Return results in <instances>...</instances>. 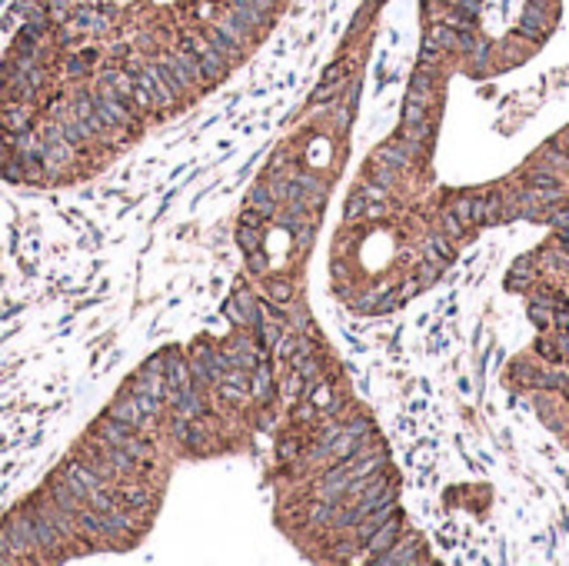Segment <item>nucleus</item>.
<instances>
[{
  "label": "nucleus",
  "instance_id": "1",
  "mask_svg": "<svg viewBox=\"0 0 569 566\" xmlns=\"http://www.w3.org/2000/svg\"><path fill=\"white\" fill-rule=\"evenodd\" d=\"M184 47L197 57L203 80H220V77L227 74V57L220 54L210 40H203V37H197V33H184Z\"/></svg>",
  "mask_w": 569,
  "mask_h": 566
},
{
  "label": "nucleus",
  "instance_id": "2",
  "mask_svg": "<svg viewBox=\"0 0 569 566\" xmlns=\"http://www.w3.org/2000/svg\"><path fill=\"white\" fill-rule=\"evenodd\" d=\"M137 84L150 90L154 104H160V107H174L176 94H174V87H170V84L164 80V74H160V67H157V64H147V67H143V74L137 77Z\"/></svg>",
  "mask_w": 569,
  "mask_h": 566
},
{
  "label": "nucleus",
  "instance_id": "3",
  "mask_svg": "<svg viewBox=\"0 0 569 566\" xmlns=\"http://www.w3.org/2000/svg\"><path fill=\"white\" fill-rule=\"evenodd\" d=\"M4 526H7V536H11V546L17 550V556H23L27 550H37V536H33V520L30 516L13 513Z\"/></svg>",
  "mask_w": 569,
  "mask_h": 566
},
{
  "label": "nucleus",
  "instance_id": "4",
  "mask_svg": "<svg viewBox=\"0 0 569 566\" xmlns=\"http://www.w3.org/2000/svg\"><path fill=\"white\" fill-rule=\"evenodd\" d=\"M64 479L70 483V490L77 493V496H84V500H87V493H94V490L103 487V477L94 473L90 467H84V463H70V467L64 470Z\"/></svg>",
  "mask_w": 569,
  "mask_h": 566
},
{
  "label": "nucleus",
  "instance_id": "5",
  "mask_svg": "<svg viewBox=\"0 0 569 566\" xmlns=\"http://www.w3.org/2000/svg\"><path fill=\"white\" fill-rule=\"evenodd\" d=\"M107 416H113V420H120V423H127L130 430H140L143 426V410L137 406V396H133V390L130 393H123V396H117V400L110 403L107 406Z\"/></svg>",
  "mask_w": 569,
  "mask_h": 566
},
{
  "label": "nucleus",
  "instance_id": "6",
  "mask_svg": "<svg viewBox=\"0 0 569 566\" xmlns=\"http://www.w3.org/2000/svg\"><path fill=\"white\" fill-rule=\"evenodd\" d=\"M227 316H230L233 323H240V327L257 323V304H253L250 290H237V294L227 300Z\"/></svg>",
  "mask_w": 569,
  "mask_h": 566
},
{
  "label": "nucleus",
  "instance_id": "7",
  "mask_svg": "<svg viewBox=\"0 0 569 566\" xmlns=\"http://www.w3.org/2000/svg\"><path fill=\"white\" fill-rule=\"evenodd\" d=\"M546 23H549L546 7H543L539 0H533V4L526 7L523 21H519V33H523V37H533V40H539V37L546 33Z\"/></svg>",
  "mask_w": 569,
  "mask_h": 566
},
{
  "label": "nucleus",
  "instance_id": "8",
  "mask_svg": "<svg viewBox=\"0 0 569 566\" xmlns=\"http://www.w3.org/2000/svg\"><path fill=\"white\" fill-rule=\"evenodd\" d=\"M453 217L460 220L463 227H470V223H483V210H486V196H460L456 204H453Z\"/></svg>",
  "mask_w": 569,
  "mask_h": 566
},
{
  "label": "nucleus",
  "instance_id": "9",
  "mask_svg": "<svg viewBox=\"0 0 569 566\" xmlns=\"http://www.w3.org/2000/svg\"><path fill=\"white\" fill-rule=\"evenodd\" d=\"M33 536H37V550H60V526L54 516H33Z\"/></svg>",
  "mask_w": 569,
  "mask_h": 566
},
{
  "label": "nucleus",
  "instance_id": "10",
  "mask_svg": "<svg viewBox=\"0 0 569 566\" xmlns=\"http://www.w3.org/2000/svg\"><path fill=\"white\" fill-rule=\"evenodd\" d=\"M396 536H400V520H396V516H390V520H383V526H380V530H376V533L366 540L373 560H376L380 553H386V550L396 543Z\"/></svg>",
  "mask_w": 569,
  "mask_h": 566
},
{
  "label": "nucleus",
  "instance_id": "11",
  "mask_svg": "<svg viewBox=\"0 0 569 566\" xmlns=\"http://www.w3.org/2000/svg\"><path fill=\"white\" fill-rule=\"evenodd\" d=\"M97 436L100 440H107L110 447H123V443L133 436V430L127 423H120V420H113V416L103 414V420H97Z\"/></svg>",
  "mask_w": 569,
  "mask_h": 566
},
{
  "label": "nucleus",
  "instance_id": "12",
  "mask_svg": "<svg viewBox=\"0 0 569 566\" xmlns=\"http://www.w3.org/2000/svg\"><path fill=\"white\" fill-rule=\"evenodd\" d=\"M217 30L223 33L227 40H233L237 47L247 44V40L253 37V27H250V23H243L237 13H230V17H220V21H217Z\"/></svg>",
  "mask_w": 569,
  "mask_h": 566
},
{
  "label": "nucleus",
  "instance_id": "13",
  "mask_svg": "<svg viewBox=\"0 0 569 566\" xmlns=\"http://www.w3.org/2000/svg\"><path fill=\"white\" fill-rule=\"evenodd\" d=\"M117 503H120L123 510H140V513H154V496L147 490H137V487H127V490H120V496H117Z\"/></svg>",
  "mask_w": 569,
  "mask_h": 566
},
{
  "label": "nucleus",
  "instance_id": "14",
  "mask_svg": "<svg viewBox=\"0 0 569 566\" xmlns=\"http://www.w3.org/2000/svg\"><path fill=\"white\" fill-rule=\"evenodd\" d=\"M247 204H250L257 213H263L266 220H274V213H276V196L270 194V187H266V184L253 187L250 196H247Z\"/></svg>",
  "mask_w": 569,
  "mask_h": 566
},
{
  "label": "nucleus",
  "instance_id": "15",
  "mask_svg": "<svg viewBox=\"0 0 569 566\" xmlns=\"http://www.w3.org/2000/svg\"><path fill=\"white\" fill-rule=\"evenodd\" d=\"M60 133H64L67 143H90V140H97V133L90 131V127L80 117L64 120V123H60Z\"/></svg>",
  "mask_w": 569,
  "mask_h": 566
},
{
  "label": "nucleus",
  "instance_id": "16",
  "mask_svg": "<svg viewBox=\"0 0 569 566\" xmlns=\"http://www.w3.org/2000/svg\"><path fill=\"white\" fill-rule=\"evenodd\" d=\"M410 100H416V104H427L433 100V77L427 74V70H419V74L413 77V84H410Z\"/></svg>",
  "mask_w": 569,
  "mask_h": 566
},
{
  "label": "nucleus",
  "instance_id": "17",
  "mask_svg": "<svg viewBox=\"0 0 569 566\" xmlns=\"http://www.w3.org/2000/svg\"><path fill=\"white\" fill-rule=\"evenodd\" d=\"M270 367L266 363H257L253 367V380H250V393L257 400H270Z\"/></svg>",
  "mask_w": 569,
  "mask_h": 566
},
{
  "label": "nucleus",
  "instance_id": "18",
  "mask_svg": "<svg viewBox=\"0 0 569 566\" xmlns=\"http://www.w3.org/2000/svg\"><path fill=\"white\" fill-rule=\"evenodd\" d=\"M117 97H133V87H137V80H133V74H127V70H113V74L103 80Z\"/></svg>",
  "mask_w": 569,
  "mask_h": 566
},
{
  "label": "nucleus",
  "instance_id": "19",
  "mask_svg": "<svg viewBox=\"0 0 569 566\" xmlns=\"http://www.w3.org/2000/svg\"><path fill=\"white\" fill-rule=\"evenodd\" d=\"M4 123L11 127V131H27V123H30V104H13V107L4 110Z\"/></svg>",
  "mask_w": 569,
  "mask_h": 566
},
{
  "label": "nucleus",
  "instance_id": "20",
  "mask_svg": "<svg viewBox=\"0 0 569 566\" xmlns=\"http://www.w3.org/2000/svg\"><path fill=\"white\" fill-rule=\"evenodd\" d=\"M220 400L227 403V406H240L243 400H247V387H240V383H227V380H220Z\"/></svg>",
  "mask_w": 569,
  "mask_h": 566
},
{
  "label": "nucleus",
  "instance_id": "21",
  "mask_svg": "<svg viewBox=\"0 0 569 566\" xmlns=\"http://www.w3.org/2000/svg\"><path fill=\"white\" fill-rule=\"evenodd\" d=\"M237 243H240V250H243V253L260 250V230H257V227H247V223H240V230H237Z\"/></svg>",
  "mask_w": 569,
  "mask_h": 566
},
{
  "label": "nucleus",
  "instance_id": "22",
  "mask_svg": "<svg viewBox=\"0 0 569 566\" xmlns=\"http://www.w3.org/2000/svg\"><path fill=\"white\" fill-rule=\"evenodd\" d=\"M427 250H429V260H449L453 250H449V240L439 237V233H429L427 237Z\"/></svg>",
  "mask_w": 569,
  "mask_h": 566
},
{
  "label": "nucleus",
  "instance_id": "23",
  "mask_svg": "<svg viewBox=\"0 0 569 566\" xmlns=\"http://www.w3.org/2000/svg\"><path fill=\"white\" fill-rule=\"evenodd\" d=\"M266 290H270V300H276V304H286V300H293V283L283 280V277H274V280L266 283Z\"/></svg>",
  "mask_w": 569,
  "mask_h": 566
},
{
  "label": "nucleus",
  "instance_id": "24",
  "mask_svg": "<svg viewBox=\"0 0 569 566\" xmlns=\"http://www.w3.org/2000/svg\"><path fill=\"white\" fill-rule=\"evenodd\" d=\"M123 450H127L137 463H150V460H154V447H150V443H143V440H137V436H130V440L123 443Z\"/></svg>",
  "mask_w": 569,
  "mask_h": 566
},
{
  "label": "nucleus",
  "instance_id": "25",
  "mask_svg": "<svg viewBox=\"0 0 569 566\" xmlns=\"http://www.w3.org/2000/svg\"><path fill=\"white\" fill-rule=\"evenodd\" d=\"M133 396H137V406H140V410H143V416H154V414H160V406H164V400H160V396H154V393L133 390Z\"/></svg>",
  "mask_w": 569,
  "mask_h": 566
},
{
  "label": "nucleus",
  "instance_id": "26",
  "mask_svg": "<svg viewBox=\"0 0 569 566\" xmlns=\"http://www.w3.org/2000/svg\"><path fill=\"white\" fill-rule=\"evenodd\" d=\"M427 120V104H416V100H410L403 110V127H413V123H423Z\"/></svg>",
  "mask_w": 569,
  "mask_h": 566
},
{
  "label": "nucleus",
  "instance_id": "27",
  "mask_svg": "<svg viewBox=\"0 0 569 566\" xmlns=\"http://www.w3.org/2000/svg\"><path fill=\"white\" fill-rule=\"evenodd\" d=\"M337 506H329V500L327 503H317V506H310V523H333L337 520Z\"/></svg>",
  "mask_w": 569,
  "mask_h": 566
},
{
  "label": "nucleus",
  "instance_id": "28",
  "mask_svg": "<svg viewBox=\"0 0 569 566\" xmlns=\"http://www.w3.org/2000/svg\"><path fill=\"white\" fill-rule=\"evenodd\" d=\"M90 64H94V54H84V57H70V64H67V74H74V77H77V74H84V70H87Z\"/></svg>",
  "mask_w": 569,
  "mask_h": 566
},
{
  "label": "nucleus",
  "instance_id": "29",
  "mask_svg": "<svg viewBox=\"0 0 569 566\" xmlns=\"http://www.w3.org/2000/svg\"><path fill=\"white\" fill-rule=\"evenodd\" d=\"M443 227H446V237H460L463 230H466L460 220L453 217V210H449V213H443Z\"/></svg>",
  "mask_w": 569,
  "mask_h": 566
},
{
  "label": "nucleus",
  "instance_id": "30",
  "mask_svg": "<svg viewBox=\"0 0 569 566\" xmlns=\"http://www.w3.org/2000/svg\"><path fill=\"white\" fill-rule=\"evenodd\" d=\"M247 257H250V273L263 277V273H266V260H263V253H260V250H253V253H247Z\"/></svg>",
  "mask_w": 569,
  "mask_h": 566
},
{
  "label": "nucleus",
  "instance_id": "31",
  "mask_svg": "<svg viewBox=\"0 0 569 566\" xmlns=\"http://www.w3.org/2000/svg\"><path fill=\"white\" fill-rule=\"evenodd\" d=\"M263 220H266V217H263V213H257L253 207H247V210L240 213V223H247V227H260Z\"/></svg>",
  "mask_w": 569,
  "mask_h": 566
},
{
  "label": "nucleus",
  "instance_id": "32",
  "mask_svg": "<svg viewBox=\"0 0 569 566\" xmlns=\"http://www.w3.org/2000/svg\"><path fill=\"white\" fill-rule=\"evenodd\" d=\"M549 223H553L556 230H569V210H559V213H553V217H549Z\"/></svg>",
  "mask_w": 569,
  "mask_h": 566
},
{
  "label": "nucleus",
  "instance_id": "33",
  "mask_svg": "<svg viewBox=\"0 0 569 566\" xmlns=\"http://www.w3.org/2000/svg\"><path fill=\"white\" fill-rule=\"evenodd\" d=\"M280 340V327L276 323H263V343H276Z\"/></svg>",
  "mask_w": 569,
  "mask_h": 566
},
{
  "label": "nucleus",
  "instance_id": "34",
  "mask_svg": "<svg viewBox=\"0 0 569 566\" xmlns=\"http://www.w3.org/2000/svg\"><path fill=\"white\" fill-rule=\"evenodd\" d=\"M47 7H50V13L60 21V17H64V11L70 7V0H47Z\"/></svg>",
  "mask_w": 569,
  "mask_h": 566
},
{
  "label": "nucleus",
  "instance_id": "35",
  "mask_svg": "<svg viewBox=\"0 0 569 566\" xmlns=\"http://www.w3.org/2000/svg\"><path fill=\"white\" fill-rule=\"evenodd\" d=\"M296 440H283V447H280V460H290V457H296Z\"/></svg>",
  "mask_w": 569,
  "mask_h": 566
}]
</instances>
